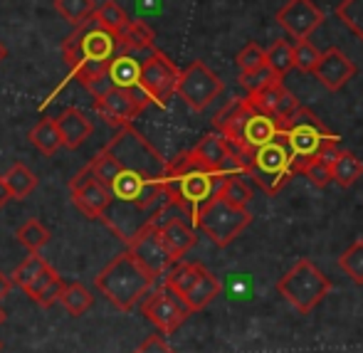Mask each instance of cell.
<instances>
[{
    "label": "cell",
    "mask_w": 363,
    "mask_h": 353,
    "mask_svg": "<svg viewBox=\"0 0 363 353\" xmlns=\"http://www.w3.org/2000/svg\"><path fill=\"white\" fill-rule=\"evenodd\" d=\"M65 279L62 277H57L55 282H50L48 286H45L43 291H40L38 296H35V304H40V306H52L55 301H60V296H62V291H65Z\"/></svg>",
    "instance_id": "cell-42"
},
{
    "label": "cell",
    "mask_w": 363,
    "mask_h": 353,
    "mask_svg": "<svg viewBox=\"0 0 363 353\" xmlns=\"http://www.w3.org/2000/svg\"><path fill=\"white\" fill-rule=\"evenodd\" d=\"M18 240L30 252H40V250L50 242V230L45 228L40 220H28V223L18 230Z\"/></svg>",
    "instance_id": "cell-35"
},
{
    "label": "cell",
    "mask_w": 363,
    "mask_h": 353,
    "mask_svg": "<svg viewBox=\"0 0 363 353\" xmlns=\"http://www.w3.org/2000/svg\"><path fill=\"white\" fill-rule=\"evenodd\" d=\"M94 20L101 25V28L109 30L111 35H116V40H119V35L126 30V25L131 23V18L126 15V10L121 8L119 3H114V0L101 3L99 8L94 10Z\"/></svg>",
    "instance_id": "cell-29"
},
{
    "label": "cell",
    "mask_w": 363,
    "mask_h": 353,
    "mask_svg": "<svg viewBox=\"0 0 363 353\" xmlns=\"http://www.w3.org/2000/svg\"><path fill=\"white\" fill-rule=\"evenodd\" d=\"M220 198H225V201L235 203V206H240V208H247L250 203H252V188L245 181V173H233V176H228Z\"/></svg>",
    "instance_id": "cell-34"
},
{
    "label": "cell",
    "mask_w": 363,
    "mask_h": 353,
    "mask_svg": "<svg viewBox=\"0 0 363 353\" xmlns=\"http://www.w3.org/2000/svg\"><path fill=\"white\" fill-rule=\"evenodd\" d=\"M336 18L363 40V0H341V5L336 8Z\"/></svg>",
    "instance_id": "cell-36"
},
{
    "label": "cell",
    "mask_w": 363,
    "mask_h": 353,
    "mask_svg": "<svg viewBox=\"0 0 363 353\" xmlns=\"http://www.w3.org/2000/svg\"><path fill=\"white\" fill-rule=\"evenodd\" d=\"M216 129L225 136V141L230 143V148L235 151V156L240 158L245 171V163L250 161L257 148H262L264 143L274 141L282 134V124L274 116L259 111L252 101L235 99L228 109H223L216 116Z\"/></svg>",
    "instance_id": "cell-2"
},
{
    "label": "cell",
    "mask_w": 363,
    "mask_h": 353,
    "mask_svg": "<svg viewBox=\"0 0 363 353\" xmlns=\"http://www.w3.org/2000/svg\"><path fill=\"white\" fill-rule=\"evenodd\" d=\"M30 143L38 148L40 153L45 156H55L62 143V134H60V126H57V119H43L33 131H30Z\"/></svg>",
    "instance_id": "cell-26"
},
{
    "label": "cell",
    "mask_w": 363,
    "mask_h": 353,
    "mask_svg": "<svg viewBox=\"0 0 363 353\" xmlns=\"http://www.w3.org/2000/svg\"><path fill=\"white\" fill-rule=\"evenodd\" d=\"M5 324V311H3V306H0V326Z\"/></svg>",
    "instance_id": "cell-48"
},
{
    "label": "cell",
    "mask_w": 363,
    "mask_h": 353,
    "mask_svg": "<svg viewBox=\"0 0 363 353\" xmlns=\"http://www.w3.org/2000/svg\"><path fill=\"white\" fill-rule=\"evenodd\" d=\"M13 289V279L10 277H5L3 272H0V299H5L8 296V291Z\"/></svg>",
    "instance_id": "cell-46"
},
{
    "label": "cell",
    "mask_w": 363,
    "mask_h": 353,
    "mask_svg": "<svg viewBox=\"0 0 363 353\" xmlns=\"http://www.w3.org/2000/svg\"><path fill=\"white\" fill-rule=\"evenodd\" d=\"M57 126H60V134H62V143L67 148H79L82 143L91 136V121L84 116V111L74 109H65L62 114L57 116Z\"/></svg>",
    "instance_id": "cell-21"
},
{
    "label": "cell",
    "mask_w": 363,
    "mask_h": 353,
    "mask_svg": "<svg viewBox=\"0 0 363 353\" xmlns=\"http://www.w3.org/2000/svg\"><path fill=\"white\" fill-rule=\"evenodd\" d=\"M245 176L255 178V183L267 196H277L291 178L299 176V163H296L289 143L282 139V134L250 156V161L245 163Z\"/></svg>",
    "instance_id": "cell-5"
},
{
    "label": "cell",
    "mask_w": 363,
    "mask_h": 353,
    "mask_svg": "<svg viewBox=\"0 0 363 353\" xmlns=\"http://www.w3.org/2000/svg\"><path fill=\"white\" fill-rule=\"evenodd\" d=\"M129 252L134 254L141 267H144L146 272H151L156 279L166 277L173 264L178 262V259L168 252L166 242H163V237H161V230H156L153 225L141 228L139 232L129 240Z\"/></svg>",
    "instance_id": "cell-14"
},
{
    "label": "cell",
    "mask_w": 363,
    "mask_h": 353,
    "mask_svg": "<svg viewBox=\"0 0 363 353\" xmlns=\"http://www.w3.org/2000/svg\"><path fill=\"white\" fill-rule=\"evenodd\" d=\"M235 65L240 67V72H252V69L262 67V65H267V50H262L259 45H255V43H247L238 52Z\"/></svg>",
    "instance_id": "cell-39"
},
{
    "label": "cell",
    "mask_w": 363,
    "mask_h": 353,
    "mask_svg": "<svg viewBox=\"0 0 363 353\" xmlns=\"http://www.w3.org/2000/svg\"><path fill=\"white\" fill-rule=\"evenodd\" d=\"M134 353H176V351L163 341V336H148Z\"/></svg>",
    "instance_id": "cell-43"
},
{
    "label": "cell",
    "mask_w": 363,
    "mask_h": 353,
    "mask_svg": "<svg viewBox=\"0 0 363 353\" xmlns=\"http://www.w3.org/2000/svg\"><path fill=\"white\" fill-rule=\"evenodd\" d=\"M321 60V52L309 40H296L294 45V67L299 72H314Z\"/></svg>",
    "instance_id": "cell-40"
},
{
    "label": "cell",
    "mask_w": 363,
    "mask_h": 353,
    "mask_svg": "<svg viewBox=\"0 0 363 353\" xmlns=\"http://www.w3.org/2000/svg\"><path fill=\"white\" fill-rule=\"evenodd\" d=\"M225 181H228L225 173L206 166L196 153L188 151L183 156H178L176 161L168 163L163 186H166L168 201L181 206L183 211L191 215V220H196V215L208 203L220 198Z\"/></svg>",
    "instance_id": "cell-1"
},
{
    "label": "cell",
    "mask_w": 363,
    "mask_h": 353,
    "mask_svg": "<svg viewBox=\"0 0 363 353\" xmlns=\"http://www.w3.org/2000/svg\"><path fill=\"white\" fill-rule=\"evenodd\" d=\"M267 65L272 67V72L279 79H284L294 69V45L287 43V40H277L267 50Z\"/></svg>",
    "instance_id": "cell-32"
},
{
    "label": "cell",
    "mask_w": 363,
    "mask_h": 353,
    "mask_svg": "<svg viewBox=\"0 0 363 353\" xmlns=\"http://www.w3.org/2000/svg\"><path fill=\"white\" fill-rule=\"evenodd\" d=\"M106 151L119 161L124 171L141 173L153 181H163L168 171V161L148 143L134 126H124L114 134V139L106 143Z\"/></svg>",
    "instance_id": "cell-7"
},
{
    "label": "cell",
    "mask_w": 363,
    "mask_h": 353,
    "mask_svg": "<svg viewBox=\"0 0 363 353\" xmlns=\"http://www.w3.org/2000/svg\"><path fill=\"white\" fill-rule=\"evenodd\" d=\"M301 176H306L316 188H326L334 178H331V166H326L319 158H311L301 166Z\"/></svg>",
    "instance_id": "cell-41"
},
{
    "label": "cell",
    "mask_w": 363,
    "mask_h": 353,
    "mask_svg": "<svg viewBox=\"0 0 363 353\" xmlns=\"http://www.w3.org/2000/svg\"><path fill=\"white\" fill-rule=\"evenodd\" d=\"M334 282L311 259L301 257L277 279V291L299 314H311L321 299L329 296Z\"/></svg>",
    "instance_id": "cell-6"
},
{
    "label": "cell",
    "mask_w": 363,
    "mask_h": 353,
    "mask_svg": "<svg viewBox=\"0 0 363 353\" xmlns=\"http://www.w3.org/2000/svg\"><path fill=\"white\" fill-rule=\"evenodd\" d=\"M223 94V79L208 67L206 62L196 60L181 72L178 82V96L191 106L193 111H203Z\"/></svg>",
    "instance_id": "cell-11"
},
{
    "label": "cell",
    "mask_w": 363,
    "mask_h": 353,
    "mask_svg": "<svg viewBox=\"0 0 363 353\" xmlns=\"http://www.w3.org/2000/svg\"><path fill=\"white\" fill-rule=\"evenodd\" d=\"M324 13L311 0H289L282 10H277V23L294 40H309V35L324 23Z\"/></svg>",
    "instance_id": "cell-16"
},
{
    "label": "cell",
    "mask_w": 363,
    "mask_h": 353,
    "mask_svg": "<svg viewBox=\"0 0 363 353\" xmlns=\"http://www.w3.org/2000/svg\"><path fill=\"white\" fill-rule=\"evenodd\" d=\"M146 60V57H144ZM144 60H139V55L119 52L114 57V62L109 65V77L114 82V86H124V89H141V67Z\"/></svg>",
    "instance_id": "cell-23"
},
{
    "label": "cell",
    "mask_w": 363,
    "mask_h": 353,
    "mask_svg": "<svg viewBox=\"0 0 363 353\" xmlns=\"http://www.w3.org/2000/svg\"><path fill=\"white\" fill-rule=\"evenodd\" d=\"M156 230H161V237H163V242H166L168 252H171L178 262H181L183 254H186L198 240L191 220H186V218H176V220H171V223L163 225V228H156Z\"/></svg>",
    "instance_id": "cell-20"
},
{
    "label": "cell",
    "mask_w": 363,
    "mask_h": 353,
    "mask_svg": "<svg viewBox=\"0 0 363 353\" xmlns=\"http://www.w3.org/2000/svg\"><path fill=\"white\" fill-rule=\"evenodd\" d=\"M156 35L144 20H131L126 30L119 35V52L129 55H151L156 50Z\"/></svg>",
    "instance_id": "cell-22"
},
{
    "label": "cell",
    "mask_w": 363,
    "mask_h": 353,
    "mask_svg": "<svg viewBox=\"0 0 363 353\" xmlns=\"http://www.w3.org/2000/svg\"><path fill=\"white\" fill-rule=\"evenodd\" d=\"M181 72L183 69H178L168 55H163L161 50H153V52L144 60L139 86L146 91V96L151 99V104L166 106L168 99H171L173 94H178Z\"/></svg>",
    "instance_id": "cell-10"
},
{
    "label": "cell",
    "mask_w": 363,
    "mask_h": 353,
    "mask_svg": "<svg viewBox=\"0 0 363 353\" xmlns=\"http://www.w3.org/2000/svg\"><path fill=\"white\" fill-rule=\"evenodd\" d=\"M151 104L144 89H124V86H114L104 96L94 99V111L106 121L109 126L124 129L131 126V121Z\"/></svg>",
    "instance_id": "cell-12"
},
{
    "label": "cell",
    "mask_w": 363,
    "mask_h": 353,
    "mask_svg": "<svg viewBox=\"0 0 363 353\" xmlns=\"http://www.w3.org/2000/svg\"><path fill=\"white\" fill-rule=\"evenodd\" d=\"M282 139L289 143L291 153H294L296 163H299V176H301V166H304L306 161H311V158L321 151V146H324L326 141L336 139V134H331V131L326 129L324 121H321L314 111L299 106V109L282 124Z\"/></svg>",
    "instance_id": "cell-9"
},
{
    "label": "cell",
    "mask_w": 363,
    "mask_h": 353,
    "mask_svg": "<svg viewBox=\"0 0 363 353\" xmlns=\"http://www.w3.org/2000/svg\"><path fill=\"white\" fill-rule=\"evenodd\" d=\"M198 158H201L206 166L216 168V171L225 173V176H233V173H245L240 158L235 156V151L230 148V143L225 141V136L220 131H213V134H206L201 141L193 148Z\"/></svg>",
    "instance_id": "cell-17"
},
{
    "label": "cell",
    "mask_w": 363,
    "mask_h": 353,
    "mask_svg": "<svg viewBox=\"0 0 363 353\" xmlns=\"http://www.w3.org/2000/svg\"><path fill=\"white\" fill-rule=\"evenodd\" d=\"M250 223H252V213L247 208L225 201V198H216L213 203H208L193 220V225L201 232H206L218 247L233 245L240 237V232L250 228Z\"/></svg>",
    "instance_id": "cell-8"
},
{
    "label": "cell",
    "mask_w": 363,
    "mask_h": 353,
    "mask_svg": "<svg viewBox=\"0 0 363 353\" xmlns=\"http://www.w3.org/2000/svg\"><path fill=\"white\" fill-rule=\"evenodd\" d=\"M361 176H363L361 158H356L354 153H349V151H341L339 158L334 161V166H331V178H334L336 186L351 188Z\"/></svg>",
    "instance_id": "cell-27"
},
{
    "label": "cell",
    "mask_w": 363,
    "mask_h": 353,
    "mask_svg": "<svg viewBox=\"0 0 363 353\" xmlns=\"http://www.w3.org/2000/svg\"><path fill=\"white\" fill-rule=\"evenodd\" d=\"M60 304L67 309V314L82 316V314H86L91 306V291L82 282H69V284H65V291H62V296H60Z\"/></svg>",
    "instance_id": "cell-30"
},
{
    "label": "cell",
    "mask_w": 363,
    "mask_h": 353,
    "mask_svg": "<svg viewBox=\"0 0 363 353\" xmlns=\"http://www.w3.org/2000/svg\"><path fill=\"white\" fill-rule=\"evenodd\" d=\"M3 60H5V45L0 43V62H3Z\"/></svg>",
    "instance_id": "cell-47"
},
{
    "label": "cell",
    "mask_w": 363,
    "mask_h": 353,
    "mask_svg": "<svg viewBox=\"0 0 363 353\" xmlns=\"http://www.w3.org/2000/svg\"><path fill=\"white\" fill-rule=\"evenodd\" d=\"M311 74H314L329 91H339L346 82L354 79L356 65L351 62L339 47H329L326 52H321L319 65H316V69L311 72Z\"/></svg>",
    "instance_id": "cell-19"
},
{
    "label": "cell",
    "mask_w": 363,
    "mask_h": 353,
    "mask_svg": "<svg viewBox=\"0 0 363 353\" xmlns=\"http://www.w3.org/2000/svg\"><path fill=\"white\" fill-rule=\"evenodd\" d=\"M55 10L67 20L72 28H79L94 15V0H55Z\"/></svg>",
    "instance_id": "cell-31"
},
{
    "label": "cell",
    "mask_w": 363,
    "mask_h": 353,
    "mask_svg": "<svg viewBox=\"0 0 363 353\" xmlns=\"http://www.w3.org/2000/svg\"><path fill=\"white\" fill-rule=\"evenodd\" d=\"M48 267H50V264L45 262V257H40L38 252H33V254H30V257L25 259V262L20 264V267L13 272V282H15V284H20L23 289H28V286L33 284L35 279H38L40 274H43Z\"/></svg>",
    "instance_id": "cell-37"
},
{
    "label": "cell",
    "mask_w": 363,
    "mask_h": 353,
    "mask_svg": "<svg viewBox=\"0 0 363 353\" xmlns=\"http://www.w3.org/2000/svg\"><path fill=\"white\" fill-rule=\"evenodd\" d=\"M247 99L252 101V104L257 106L259 111L274 116L279 124H284V121H287L289 116L301 106L299 101H296V96L291 94L287 86H284L282 79L269 82V84L262 86L259 91H255V94H247Z\"/></svg>",
    "instance_id": "cell-18"
},
{
    "label": "cell",
    "mask_w": 363,
    "mask_h": 353,
    "mask_svg": "<svg viewBox=\"0 0 363 353\" xmlns=\"http://www.w3.org/2000/svg\"><path fill=\"white\" fill-rule=\"evenodd\" d=\"M57 277H60V274L55 272L52 267H48V269H45V272L40 274V277L35 279V282L30 284V286H28V289H25V291H28V296H30V299H35V296H38L40 291L45 289V286H48L50 282H55V279H57Z\"/></svg>",
    "instance_id": "cell-44"
},
{
    "label": "cell",
    "mask_w": 363,
    "mask_h": 353,
    "mask_svg": "<svg viewBox=\"0 0 363 353\" xmlns=\"http://www.w3.org/2000/svg\"><path fill=\"white\" fill-rule=\"evenodd\" d=\"M153 277L139 264V259L126 250L124 254L114 257L96 277V286L99 291L116 306L119 311H131L141 299L151 291Z\"/></svg>",
    "instance_id": "cell-4"
},
{
    "label": "cell",
    "mask_w": 363,
    "mask_h": 353,
    "mask_svg": "<svg viewBox=\"0 0 363 353\" xmlns=\"http://www.w3.org/2000/svg\"><path fill=\"white\" fill-rule=\"evenodd\" d=\"M141 311L161 334H173L183 326V321L193 314L188 309V304L176 294L173 289H168L166 284H161L158 289L148 291Z\"/></svg>",
    "instance_id": "cell-13"
},
{
    "label": "cell",
    "mask_w": 363,
    "mask_h": 353,
    "mask_svg": "<svg viewBox=\"0 0 363 353\" xmlns=\"http://www.w3.org/2000/svg\"><path fill=\"white\" fill-rule=\"evenodd\" d=\"M203 272H206V267H203L201 262H176L171 267V272L163 277V284H166L168 289H173L183 299V296L191 291V286L201 279Z\"/></svg>",
    "instance_id": "cell-25"
},
{
    "label": "cell",
    "mask_w": 363,
    "mask_h": 353,
    "mask_svg": "<svg viewBox=\"0 0 363 353\" xmlns=\"http://www.w3.org/2000/svg\"><path fill=\"white\" fill-rule=\"evenodd\" d=\"M339 267L354 284H363V240H354L339 257Z\"/></svg>",
    "instance_id": "cell-33"
},
{
    "label": "cell",
    "mask_w": 363,
    "mask_h": 353,
    "mask_svg": "<svg viewBox=\"0 0 363 353\" xmlns=\"http://www.w3.org/2000/svg\"><path fill=\"white\" fill-rule=\"evenodd\" d=\"M5 183H8L15 201H23V198H28L38 188V176L25 163H13L8 168V173H5Z\"/></svg>",
    "instance_id": "cell-28"
},
{
    "label": "cell",
    "mask_w": 363,
    "mask_h": 353,
    "mask_svg": "<svg viewBox=\"0 0 363 353\" xmlns=\"http://www.w3.org/2000/svg\"><path fill=\"white\" fill-rule=\"evenodd\" d=\"M10 198H13V193H10L8 183H5V176H0V211H3V208L8 206Z\"/></svg>",
    "instance_id": "cell-45"
},
{
    "label": "cell",
    "mask_w": 363,
    "mask_h": 353,
    "mask_svg": "<svg viewBox=\"0 0 363 353\" xmlns=\"http://www.w3.org/2000/svg\"><path fill=\"white\" fill-rule=\"evenodd\" d=\"M69 196H72V203L86 218H104L111 203H114L111 191L94 176V171L89 166L82 168L74 176V181L69 183Z\"/></svg>",
    "instance_id": "cell-15"
},
{
    "label": "cell",
    "mask_w": 363,
    "mask_h": 353,
    "mask_svg": "<svg viewBox=\"0 0 363 353\" xmlns=\"http://www.w3.org/2000/svg\"><path fill=\"white\" fill-rule=\"evenodd\" d=\"M65 62L69 67V77L79 84H89L99 74L109 69L114 57L119 55V40L106 28H101L91 15L84 25L74 28V33L62 45Z\"/></svg>",
    "instance_id": "cell-3"
},
{
    "label": "cell",
    "mask_w": 363,
    "mask_h": 353,
    "mask_svg": "<svg viewBox=\"0 0 363 353\" xmlns=\"http://www.w3.org/2000/svg\"><path fill=\"white\" fill-rule=\"evenodd\" d=\"M279 79L277 74L272 72L269 65H262V67L252 69V72H240V86H242L247 94H255V91H259L262 86H267L269 82Z\"/></svg>",
    "instance_id": "cell-38"
},
{
    "label": "cell",
    "mask_w": 363,
    "mask_h": 353,
    "mask_svg": "<svg viewBox=\"0 0 363 353\" xmlns=\"http://www.w3.org/2000/svg\"><path fill=\"white\" fill-rule=\"evenodd\" d=\"M0 349H3V344H0Z\"/></svg>",
    "instance_id": "cell-49"
},
{
    "label": "cell",
    "mask_w": 363,
    "mask_h": 353,
    "mask_svg": "<svg viewBox=\"0 0 363 353\" xmlns=\"http://www.w3.org/2000/svg\"><path fill=\"white\" fill-rule=\"evenodd\" d=\"M220 289H223V286H220V279L211 272V269H206V272L201 274V279L191 286V291L183 296V301H186L191 311H201V309H206L211 301L218 299Z\"/></svg>",
    "instance_id": "cell-24"
}]
</instances>
